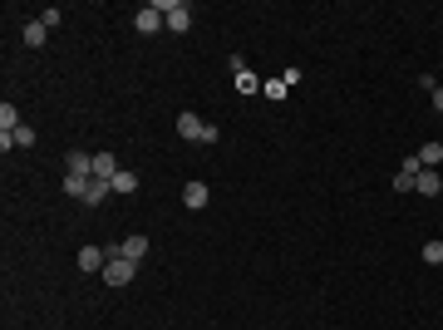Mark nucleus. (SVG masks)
I'll use <instances>...</instances> for the list:
<instances>
[{
	"label": "nucleus",
	"mask_w": 443,
	"mask_h": 330,
	"mask_svg": "<svg viewBox=\"0 0 443 330\" xmlns=\"http://www.w3.org/2000/svg\"><path fill=\"white\" fill-rule=\"evenodd\" d=\"M178 133L192 138V143H217V138H222V133H217L212 124H202L197 114H178Z\"/></svg>",
	"instance_id": "f257e3e1"
},
{
	"label": "nucleus",
	"mask_w": 443,
	"mask_h": 330,
	"mask_svg": "<svg viewBox=\"0 0 443 330\" xmlns=\"http://www.w3.org/2000/svg\"><path fill=\"white\" fill-rule=\"evenodd\" d=\"M138 277V261H128V256H108V266H103V281L108 286H128Z\"/></svg>",
	"instance_id": "f03ea898"
},
{
	"label": "nucleus",
	"mask_w": 443,
	"mask_h": 330,
	"mask_svg": "<svg viewBox=\"0 0 443 330\" xmlns=\"http://www.w3.org/2000/svg\"><path fill=\"white\" fill-rule=\"evenodd\" d=\"M162 25H168V30H178V35H183V30L192 25V10L183 6V0H168V6H162Z\"/></svg>",
	"instance_id": "7ed1b4c3"
},
{
	"label": "nucleus",
	"mask_w": 443,
	"mask_h": 330,
	"mask_svg": "<svg viewBox=\"0 0 443 330\" xmlns=\"http://www.w3.org/2000/svg\"><path fill=\"white\" fill-rule=\"evenodd\" d=\"M133 25H138V35H158L162 30V6H143Z\"/></svg>",
	"instance_id": "20e7f679"
},
{
	"label": "nucleus",
	"mask_w": 443,
	"mask_h": 330,
	"mask_svg": "<svg viewBox=\"0 0 443 330\" xmlns=\"http://www.w3.org/2000/svg\"><path fill=\"white\" fill-rule=\"evenodd\" d=\"M94 178L114 183V178H119V158H114V153H94Z\"/></svg>",
	"instance_id": "39448f33"
},
{
	"label": "nucleus",
	"mask_w": 443,
	"mask_h": 330,
	"mask_svg": "<svg viewBox=\"0 0 443 330\" xmlns=\"http://www.w3.org/2000/svg\"><path fill=\"white\" fill-rule=\"evenodd\" d=\"M74 261H79V271H103V266H108V256H103V247H84V251H79Z\"/></svg>",
	"instance_id": "423d86ee"
},
{
	"label": "nucleus",
	"mask_w": 443,
	"mask_h": 330,
	"mask_svg": "<svg viewBox=\"0 0 443 330\" xmlns=\"http://www.w3.org/2000/svg\"><path fill=\"white\" fill-rule=\"evenodd\" d=\"M119 256H128V261H143V256H148V237H143V232H133V237L119 247Z\"/></svg>",
	"instance_id": "0eeeda50"
},
{
	"label": "nucleus",
	"mask_w": 443,
	"mask_h": 330,
	"mask_svg": "<svg viewBox=\"0 0 443 330\" xmlns=\"http://www.w3.org/2000/svg\"><path fill=\"white\" fill-rule=\"evenodd\" d=\"M414 192H424V197H438V192H443V178H438V173H419Z\"/></svg>",
	"instance_id": "6e6552de"
},
{
	"label": "nucleus",
	"mask_w": 443,
	"mask_h": 330,
	"mask_svg": "<svg viewBox=\"0 0 443 330\" xmlns=\"http://www.w3.org/2000/svg\"><path fill=\"white\" fill-rule=\"evenodd\" d=\"M69 173H79V178H94V158L74 148V153H69Z\"/></svg>",
	"instance_id": "1a4fd4ad"
},
{
	"label": "nucleus",
	"mask_w": 443,
	"mask_h": 330,
	"mask_svg": "<svg viewBox=\"0 0 443 330\" xmlns=\"http://www.w3.org/2000/svg\"><path fill=\"white\" fill-rule=\"evenodd\" d=\"M44 35H49V30H44V25H40V20H30V25H25V30H20V40H25V44H30V49H40V44H44Z\"/></svg>",
	"instance_id": "9d476101"
},
{
	"label": "nucleus",
	"mask_w": 443,
	"mask_h": 330,
	"mask_svg": "<svg viewBox=\"0 0 443 330\" xmlns=\"http://www.w3.org/2000/svg\"><path fill=\"white\" fill-rule=\"evenodd\" d=\"M89 183H94V178H79V173H65V192H69V197H89Z\"/></svg>",
	"instance_id": "9b49d317"
},
{
	"label": "nucleus",
	"mask_w": 443,
	"mask_h": 330,
	"mask_svg": "<svg viewBox=\"0 0 443 330\" xmlns=\"http://www.w3.org/2000/svg\"><path fill=\"white\" fill-rule=\"evenodd\" d=\"M183 202L187 207H207V183H187L183 188Z\"/></svg>",
	"instance_id": "f8f14e48"
},
{
	"label": "nucleus",
	"mask_w": 443,
	"mask_h": 330,
	"mask_svg": "<svg viewBox=\"0 0 443 330\" xmlns=\"http://www.w3.org/2000/svg\"><path fill=\"white\" fill-rule=\"evenodd\" d=\"M419 163H424V168H438V163H443V143H424L419 148Z\"/></svg>",
	"instance_id": "ddd939ff"
},
{
	"label": "nucleus",
	"mask_w": 443,
	"mask_h": 330,
	"mask_svg": "<svg viewBox=\"0 0 443 330\" xmlns=\"http://www.w3.org/2000/svg\"><path fill=\"white\" fill-rule=\"evenodd\" d=\"M108 192H114V183H103V178H94V183H89V197H84V202H89V207H99V202H103Z\"/></svg>",
	"instance_id": "4468645a"
},
{
	"label": "nucleus",
	"mask_w": 443,
	"mask_h": 330,
	"mask_svg": "<svg viewBox=\"0 0 443 330\" xmlns=\"http://www.w3.org/2000/svg\"><path fill=\"white\" fill-rule=\"evenodd\" d=\"M232 79H237V94H256V89H261V84H256V74H251V69H237V74H232Z\"/></svg>",
	"instance_id": "2eb2a0df"
},
{
	"label": "nucleus",
	"mask_w": 443,
	"mask_h": 330,
	"mask_svg": "<svg viewBox=\"0 0 443 330\" xmlns=\"http://www.w3.org/2000/svg\"><path fill=\"white\" fill-rule=\"evenodd\" d=\"M114 192L133 197V192H138V173H119V178H114Z\"/></svg>",
	"instance_id": "dca6fc26"
},
{
	"label": "nucleus",
	"mask_w": 443,
	"mask_h": 330,
	"mask_svg": "<svg viewBox=\"0 0 443 330\" xmlns=\"http://www.w3.org/2000/svg\"><path fill=\"white\" fill-rule=\"evenodd\" d=\"M424 261L428 266H443V242H424Z\"/></svg>",
	"instance_id": "f3484780"
},
{
	"label": "nucleus",
	"mask_w": 443,
	"mask_h": 330,
	"mask_svg": "<svg viewBox=\"0 0 443 330\" xmlns=\"http://www.w3.org/2000/svg\"><path fill=\"white\" fill-rule=\"evenodd\" d=\"M414 183H419V173H394V192H414Z\"/></svg>",
	"instance_id": "a211bd4d"
},
{
	"label": "nucleus",
	"mask_w": 443,
	"mask_h": 330,
	"mask_svg": "<svg viewBox=\"0 0 443 330\" xmlns=\"http://www.w3.org/2000/svg\"><path fill=\"white\" fill-rule=\"evenodd\" d=\"M60 20H65V10H54V6H49V10H40V25H44V30H54Z\"/></svg>",
	"instance_id": "6ab92c4d"
},
{
	"label": "nucleus",
	"mask_w": 443,
	"mask_h": 330,
	"mask_svg": "<svg viewBox=\"0 0 443 330\" xmlns=\"http://www.w3.org/2000/svg\"><path fill=\"white\" fill-rule=\"evenodd\" d=\"M261 94H266V99H286V84H281V79H271V84H261Z\"/></svg>",
	"instance_id": "aec40b11"
},
{
	"label": "nucleus",
	"mask_w": 443,
	"mask_h": 330,
	"mask_svg": "<svg viewBox=\"0 0 443 330\" xmlns=\"http://www.w3.org/2000/svg\"><path fill=\"white\" fill-rule=\"evenodd\" d=\"M30 143H35V129L20 124V129H15V148H30Z\"/></svg>",
	"instance_id": "412c9836"
},
{
	"label": "nucleus",
	"mask_w": 443,
	"mask_h": 330,
	"mask_svg": "<svg viewBox=\"0 0 443 330\" xmlns=\"http://www.w3.org/2000/svg\"><path fill=\"white\" fill-rule=\"evenodd\" d=\"M433 108H438V114H443V84L433 89Z\"/></svg>",
	"instance_id": "4be33fe9"
}]
</instances>
